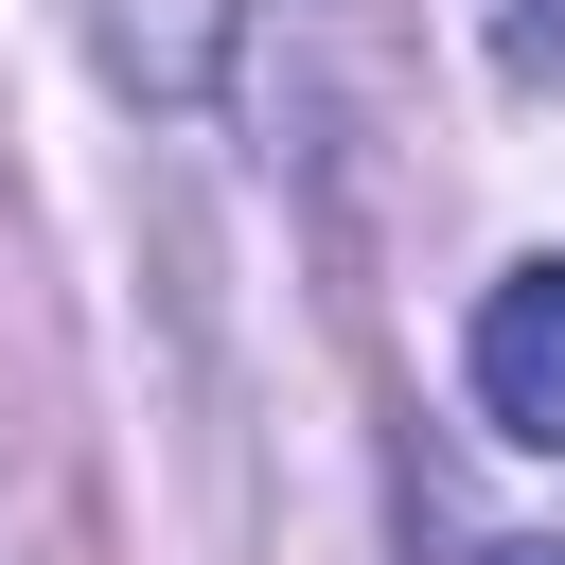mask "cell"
<instances>
[{
  "label": "cell",
  "mask_w": 565,
  "mask_h": 565,
  "mask_svg": "<svg viewBox=\"0 0 565 565\" xmlns=\"http://www.w3.org/2000/svg\"><path fill=\"white\" fill-rule=\"evenodd\" d=\"M71 35L124 106H212L247 71V0H71Z\"/></svg>",
  "instance_id": "obj_2"
},
{
  "label": "cell",
  "mask_w": 565,
  "mask_h": 565,
  "mask_svg": "<svg viewBox=\"0 0 565 565\" xmlns=\"http://www.w3.org/2000/svg\"><path fill=\"white\" fill-rule=\"evenodd\" d=\"M459 371H477V424H494V441H547V459H565V247H530V265L477 282Z\"/></svg>",
  "instance_id": "obj_1"
},
{
  "label": "cell",
  "mask_w": 565,
  "mask_h": 565,
  "mask_svg": "<svg viewBox=\"0 0 565 565\" xmlns=\"http://www.w3.org/2000/svg\"><path fill=\"white\" fill-rule=\"evenodd\" d=\"M477 35H494V71H512V88H547V106H565V0H477Z\"/></svg>",
  "instance_id": "obj_3"
},
{
  "label": "cell",
  "mask_w": 565,
  "mask_h": 565,
  "mask_svg": "<svg viewBox=\"0 0 565 565\" xmlns=\"http://www.w3.org/2000/svg\"><path fill=\"white\" fill-rule=\"evenodd\" d=\"M477 565H565V547H547V530H512V547H477Z\"/></svg>",
  "instance_id": "obj_4"
}]
</instances>
